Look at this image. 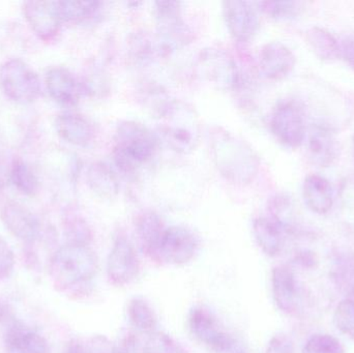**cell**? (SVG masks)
<instances>
[{
	"label": "cell",
	"instance_id": "14",
	"mask_svg": "<svg viewBox=\"0 0 354 353\" xmlns=\"http://www.w3.org/2000/svg\"><path fill=\"white\" fill-rule=\"evenodd\" d=\"M272 298L279 310L286 314L297 311L299 304V287L297 278L290 267L278 265L272 271Z\"/></svg>",
	"mask_w": 354,
	"mask_h": 353
},
{
	"label": "cell",
	"instance_id": "31",
	"mask_svg": "<svg viewBox=\"0 0 354 353\" xmlns=\"http://www.w3.org/2000/svg\"><path fill=\"white\" fill-rule=\"evenodd\" d=\"M263 10L272 18L278 20H290L299 15L301 3L293 1L262 2Z\"/></svg>",
	"mask_w": 354,
	"mask_h": 353
},
{
	"label": "cell",
	"instance_id": "9",
	"mask_svg": "<svg viewBox=\"0 0 354 353\" xmlns=\"http://www.w3.org/2000/svg\"><path fill=\"white\" fill-rule=\"evenodd\" d=\"M140 263L131 240L124 234L114 240L107 259V277L110 283L124 286L134 281L139 275Z\"/></svg>",
	"mask_w": 354,
	"mask_h": 353
},
{
	"label": "cell",
	"instance_id": "8",
	"mask_svg": "<svg viewBox=\"0 0 354 353\" xmlns=\"http://www.w3.org/2000/svg\"><path fill=\"white\" fill-rule=\"evenodd\" d=\"M199 242L195 234L183 226L166 227L157 251L156 261L183 265L195 257Z\"/></svg>",
	"mask_w": 354,
	"mask_h": 353
},
{
	"label": "cell",
	"instance_id": "3",
	"mask_svg": "<svg viewBox=\"0 0 354 353\" xmlns=\"http://www.w3.org/2000/svg\"><path fill=\"white\" fill-rule=\"evenodd\" d=\"M158 138L178 153H189L199 141V120L195 111L183 102H170L160 111Z\"/></svg>",
	"mask_w": 354,
	"mask_h": 353
},
{
	"label": "cell",
	"instance_id": "15",
	"mask_svg": "<svg viewBox=\"0 0 354 353\" xmlns=\"http://www.w3.org/2000/svg\"><path fill=\"white\" fill-rule=\"evenodd\" d=\"M46 86L52 97L62 105H75L82 95V86L64 68H52L46 73Z\"/></svg>",
	"mask_w": 354,
	"mask_h": 353
},
{
	"label": "cell",
	"instance_id": "41",
	"mask_svg": "<svg viewBox=\"0 0 354 353\" xmlns=\"http://www.w3.org/2000/svg\"><path fill=\"white\" fill-rule=\"evenodd\" d=\"M353 155H354V134L353 136Z\"/></svg>",
	"mask_w": 354,
	"mask_h": 353
},
{
	"label": "cell",
	"instance_id": "35",
	"mask_svg": "<svg viewBox=\"0 0 354 353\" xmlns=\"http://www.w3.org/2000/svg\"><path fill=\"white\" fill-rule=\"evenodd\" d=\"M340 55H342L346 64L354 70V35L343 39L340 46Z\"/></svg>",
	"mask_w": 354,
	"mask_h": 353
},
{
	"label": "cell",
	"instance_id": "30",
	"mask_svg": "<svg viewBox=\"0 0 354 353\" xmlns=\"http://www.w3.org/2000/svg\"><path fill=\"white\" fill-rule=\"evenodd\" d=\"M303 353H345V350L334 336L316 334L306 342Z\"/></svg>",
	"mask_w": 354,
	"mask_h": 353
},
{
	"label": "cell",
	"instance_id": "40",
	"mask_svg": "<svg viewBox=\"0 0 354 353\" xmlns=\"http://www.w3.org/2000/svg\"><path fill=\"white\" fill-rule=\"evenodd\" d=\"M2 186H3V178H2L1 171H0V191H1Z\"/></svg>",
	"mask_w": 354,
	"mask_h": 353
},
{
	"label": "cell",
	"instance_id": "36",
	"mask_svg": "<svg viewBox=\"0 0 354 353\" xmlns=\"http://www.w3.org/2000/svg\"><path fill=\"white\" fill-rule=\"evenodd\" d=\"M118 353H142V348L133 335L127 336L120 345L116 346Z\"/></svg>",
	"mask_w": 354,
	"mask_h": 353
},
{
	"label": "cell",
	"instance_id": "7",
	"mask_svg": "<svg viewBox=\"0 0 354 353\" xmlns=\"http://www.w3.org/2000/svg\"><path fill=\"white\" fill-rule=\"evenodd\" d=\"M270 130L285 146H301L306 136L305 118L301 108L291 101L278 104L270 117Z\"/></svg>",
	"mask_w": 354,
	"mask_h": 353
},
{
	"label": "cell",
	"instance_id": "24",
	"mask_svg": "<svg viewBox=\"0 0 354 353\" xmlns=\"http://www.w3.org/2000/svg\"><path fill=\"white\" fill-rule=\"evenodd\" d=\"M308 43L315 55L324 61H333L340 56V45L332 33L320 27H312L307 32Z\"/></svg>",
	"mask_w": 354,
	"mask_h": 353
},
{
	"label": "cell",
	"instance_id": "6",
	"mask_svg": "<svg viewBox=\"0 0 354 353\" xmlns=\"http://www.w3.org/2000/svg\"><path fill=\"white\" fill-rule=\"evenodd\" d=\"M187 325L195 339L212 353L223 352L236 340L225 331L214 313L204 307L195 306L191 309L187 316Z\"/></svg>",
	"mask_w": 354,
	"mask_h": 353
},
{
	"label": "cell",
	"instance_id": "10",
	"mask_svg": "<svg viewBox=\"0 0 354 353\" xmlns=\"http://www.w3.org/2000/svg\"><path fill=\"white\" fill-rule=\"evenodd\" d=\"M224 18L229 32L241 41H249L259 27V17L251 2H224Z\"/></svg>",
	"mask_w": 354,
	"mask_h": 353
},
{
	"label": "cell",
	"instance_id": "21",
	"mask_svg": "<svg viewBox=\"0 0 354 353\" xmlns=\"http://www.w3.org/2000/svg\"><path fill=\"white\" fill-rule=\"evenodd\" d=\"M282 228L270 217H259L254 220L253 234L259 248L264 254L276 257L280 254L284 242Z\"/></svg>",
	"mask_w": 354,
	"mask_h": 353
},
{
	"label": "cell",
	"instance_id": "37",
	"mask_svg": "<svg viewBox=\"0 0 354 353\" xmlns=\"http://www.w3.org/2000/svg\"><path fill=\"white\" fill-rule=\"evenodd\" d=\"M15 321H17L16 317H15L10 305L0 300V323H4L10 327Z\"/></svg>",
	"mask_w": 354,
	"mask_h": 353
},
{
	"label": "cell",
	"instance_id": "18",
	"mask_svg": "<svg viewBox=\"0 0 354 353\" xmlns=\"http://www.w3.org/2000/svg\"><path fill=\"white\" fill-rule=\"evenodd\" d=\"M6 344L8 352L50 353L47 340L35 332L25 329L19 321L8 327Z\"/></svg>",
	"mask_w": 354,
	"mask_h": 353
},
{
	"label": "cell",
	"instance_id": "28",
	"mask_svg": "<svg viewBox=\"0 0 354 353\" xmlns=\"http://www.w3.org/2000/svg\"><path fill=\"white\" fill-rule=\"evenodd\" d=\"M142 353H187L180 345L167 334L155 332L147 335L143 344Z\"/></svg>",
	"mask_w": 354,
	"mask_h": 353
},
{
	"label": "cell",
	"instance_id": "39",
	"mask_svg": "<svg viewBox=\"0 0 354 353\" xmlns=\"http://www.w3.org/2000/svg\"><path fill=\"white\" fill-rule=\"evenodd\" d=\"M64 353H85L84 344L81 343L78 340H72L66 345Z\"/></svg>",
	"mask_w": 354,
	"mask_h": 353
},
{
	"label": "cell",
	"instance_id": "2",
	"mask_svg": "<svg viewBox=\"0 0 354 353\" xmlns=\"http://www.w3.org/2000/svg\"><path fill=\"white\" fill-rule=\"evenodd\" d=\"M212 157L218 171L234 182H250L257 174L259 161L251 147L226 131L216 128L210 139Z\"/></svg>",
	"mask_w": 354,
	"mask_h": 353
},
{
	"label": "cell",
	"instance_id": "32",
	"mask_svg": "<svg viewBox=\"0 0 354 353\" xmlns=\"http://www.w3.org/2000/svg\"><path fill=\"white\" fill-rule=\"evenodd\" d=\"M14 251L8 242L0 236V280L10 277L15 267Z\"/></svg>",
	"mask_w": 354,
	"mask_h": 353
},
{
	"label": "cell",
	"instance_id": "13",
	"mask_svg": "<svg viewBox=\"0 0 354 353\" xmlns=\"http://www.w3.org/2000/svg\"><path fill=\"white\" fill-rule=\"evenodd\" d=\"M295 66V54L284 44L272 41L266 44L260 52V70L270 80L284 79L292 72Z\"/></svg>",
	"mask_w": 354,
	"mask_h": 353
},
{
	"label": "cell",
	"instance_id": "12",
	"mask_svg": "<svg viewBox=\"0 0 354 353\" xmlns=\"http://www.w3.org/2000/svg\"><path fill=\"white\" fill-rule=\"evenodd\" d=\"M23 10L35 35L43 39L55 37L62 24L56 1H27Z\"/></svg>",
	"mask_w": 354,
	"mask_h": 353
},
{
	"label": "cell",
	"instance_id": "34",
	"mask_svg": "<svg viewBox=\"0 0 354 353\" xmlns=\"http://www.w3.org/2000/svg\"><path fill=\"white\" fill-rule=\"evenodd\" d=\"M266 353H295V344L289 336L278 334L270 339Z\"/></svg>",
	"mask_w": 354,
	"mask_h": 353
},
{
	"label": "cell",
	"instance_id": "16",
	"mask_svg": "<svg viewBox=\"0 0 354 353\" xmlns=\"http://www.w3.org/2000/svg\"><path fill=\"white\" fill-rule=\"evenodd\" d=\"M309 159L318 167L332 165L339 155V144L332 131L324 126H315L308 143Z\"/></svg>",
	"mask_w": 354,
	"mask_h": 353
},
{
	"label": "cell",
	"instance_id": "23",
	"mask_svg": "<svg viewBox=\"0 0 354 353\" xmlns=\"http://www.w3.org/2000/svg\"><path fill=\"white\" fill-rule=\"evenodd\" d=\"M127 314L131 325L140 333L151 335L157 332V315L145 298L140 296L133 298L129 302Z\"/></svg>",
	"mask_w": 354,
	"mask_h": 353
},
{
	"label": "cell",
	"instance_id": "26",
	"mask_svg": "<svg viewBox=\"0 0 354 353\" xmlns=\"http://www.w3.org/2000/svg\"><path fill=\"white\" fill-rule=\"evenodd\" d=\"M62 22H78L93 16L99 3L95 1H56Z\"/></svg>",
	"mask_w": 354,
	"mask_h": 353
},
{
	"label": "cell",
	"instance_id": "20",
	"mask_svg": "<svg viewBox=\"0 0 354 353\" xmlns=\"http://www.w3.org/2000/svg\"><path fill=\"white\" fill-rule=\"evenodd\" d=\"M303 197L307 207L318 215L328 213L334 203V195L330 182L316 174L306 178L303 184Z\"/></svg>",
	"mask_w": 354,
	"mask_h": 353
},
{
	"label": "cell",
	"instance_id": "1",
	"mask_svg": "<svg viewBox=\"0 0 354 353\" xmlns=\"http://www.w3.org/2000/svg\"><path fill=\"white\" fill-rule=\"evenodd\" d=\"M97 258L88 245L66 242L49 261V274L56 289L73 292L86 287L97 275Z\"/></svg>",
	"mask_w": 354,
	"mask_h": 353
},
{
	"label": "cell",
	"instance_id": "4",
	"mask_svg": "<svg viewBox=\"0 0 354 353\" xmlns=\"http://www.w3.org/2000/svg\"><path fill=\"white\" fill-rule=\"evenodd\" d=\"M159 138L147 126L136 122H124L114 137V157L122 170L130 171L149 162L157 151Z\"/></svg>",
	"mask_w": 354,
	"mask_h": 353
},
{
	"label": "cell",
	"instance_id": "11",
	"mask_svg": "<svg viewBox=\"0 0 354 353\" xmlns=\"http://www.w3.org/2000/svg\"><path fill=\"white\" fill-rule=\"evenodd\" d=\"M1 220L6 229L22 242L32 244L39 236V223L26 207L8 201L1 209Z\"/></svg>",
	"mask_w": 354,
	"mask_h": 353
},
{
	"label": "cell",
	"instance_id": "29",
	"mask_svg": "<svg viewBox=\"0 0 354 353\" xmlns=\"http://www.w3.org/2000/svg\"><path fill=\"white\" fill-rule=\"evenodd\" d=\"M334 323L337 329L354 340V300L345 298L335 309Z\"/></svg>",
	"mask_w": 354,
	"mask_h": 353
},
{
	"label": "cell",
	"instance_id": "38",
	"mask_svg": "<svg viewBox=\"0 0 354 353\" xmlns=\"http://www.w3.org/2000/svg\"><path fill=\"white\" fill-rule=\"evenodd\" d=\"M303 265L305 267H311L315 265L316 259L313 254L310 252H301L297 255V263Z\"/></svg>",
	"mask_w": 354,
	"mask_h": 353
},
{
	"label": "cell",
	"instance_id": "17",
	"mask_svg": "<svg viewBox=\"0 0 354 353\" xmlns=\"http://www.w3.org/2000/svg\"><path fill=\"white\" fill-rule=\"evenodd\" d=\"M201 66L206 77L220 86L230 88L237 82V72L234 61L226 53L218 50L206 52L202 57Z\"/></svg>",
	"mask_w": 354,
	"mask_h": 353
},
{
	"label": "cell",
	"instance_id": "22",
	"mask_svg": "<svg viewBox=\"0 0 354 353\" xmlns=\"http://www.w3.org/2000/svg\"><path fill=\"white\" fill-rule=\"evenodd\" d=\"M159 216L153 213H145L137 219L136 230L143 252L156 261L158 248L165 230Z\"/></svg>",
	"mask_w": 354,
	"mask_h": 353
},
{
	"label": "cell",
	"instance_id": "42",
	"mask_svg": "<svg viewBox=\"0 0 354 353\" xmlns=\"http://www.w3.org/2000/svg\"><path fill=\"white\" fill-rule=\"evenodd\" d=\"M8 353H18V352H8Z\"/></svg>",
	"mask_w": 354,
	"mask_h": 353
},
{
	"label": "cell",
	"instance_id": "27",
	"mask_svg": "<svg viewBox=\"0 0 354 353\" xmlns=\"http://www.w3.org/2000/svg\"><path fill=\"white\" fill-rule=\"evenodd\" d=\"M88 182L93 190L101 195H112L118 191L115 178L104 164H95L89 168Z\"/></svg>",
	"mask_w": 354,
	"mask_h": 353
},
{
	"label": "cell",
	"instance_id": "5",
	"mask_svg": "<svg viewBox=\"0 0 354 353\" xmlns=\"http://www.w3.org/2000/svg\"><path fill=\"white\" fill-rule=\"evenodd\" d=\"M0 85L6 97L17 103H31L41 93V81L37 73L18 58H12L2 64Z\"/></svg>",
	"mask_w": 354,
	"mask_h": 353
},
{
	"label": "cell",
	"instance_id": "33",
	"mask_svg": "<svg viewBox=\"0 0 354 353\" xmlns=\"http://www.w3.org/2000/svg\"><path fill=\"white\" fill-rule=\"evenodd\" d=\"M84 347L85 353H118L116 345L103 335L93 336L84 344Z\"/></svg>",
	"mask_w": 354,
	"mask_h": 353
},
{
	"label": "cell",
	"instance_id": "19",
	"mask_svg": "<svg viewBox=\"0 0 354 353\" xmlns=\"http://www.w3.org/2000/svg\"><path fill=\"white\" fill-rule=\"evenodd\" d=\"M56 131L66 142L85 146L93 139L95 131L91 122L80 114L64 113L55 120Z\"/></svg>",
	"mask_w": 354,
	"mask_h": 353
},
{
	"label": "cell",
	"instance_id": "25",
	"mask_svg": "<svg viewBox=\"0 0 354 353\" xmlns=\"http://www.w3.org/2000/svg\"><path fill=\"white\" fill-rule=\"evenodd\" d=\"M10 180L15 188L27 196H32L39 190V180L28 164L15 160L10 169Z\"/></svg>",
	"mask_w": 354,
	"mask_h": 353
}]
</instances>
